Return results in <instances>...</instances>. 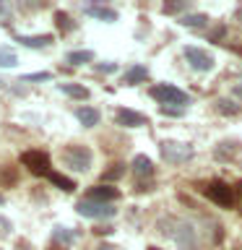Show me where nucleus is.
<instances>
[{
    "label": "nucleus",
    "instance_id": "nucleus-1",
    "mask_svg": "<svg viewBox=\"0 0 242 250\" xmlns=\"http://www.w3.org/2000/svg\"><path fill=\"white\" fill-rule=\"evenodd\" d=\"M94 162V154L89 146H78V144H70L62 148V164L73 172H89Z\"/></svg>",
    "mask_w": 242,
    "mask_h": 250
},
{
    "label": "nucleus",
    "instance_id": "nucleus-2",
    "mask_svg": "<svg viewBox=\"0 0 242 250\" xmlns=\"http://www.w3.org/2000/svg\"><path fill=\"white\" fill-rule=\"evenodd\" d=\"M151 97H154L156 102H161V104H167V107L180 104V107L185 109L187 104H190V97H187L182 89L172 86V83H159V86H154V89H151Z\"/></svg>",
    "mask_w": 242,
    "mask_h": 250
},
{
    "label": "nucleus",
    "instance_id": "nucleus-3",
    "mask_svg": "<svg viewBox=\"0 0 242 250\" xmlns=\"http://www.w3.org/2000/svg\"><path fill=\"white\" fill-rule=\"evenodd\" d=\"M185 60L187 65L193 70H198V73H208V70H214L216 65V58L211 55L208 50H201V47H185Z\"/></svg>",
    "mask_w": 242,
    "mask_h": 250
},
{
    "label": "nucleus",
    "instance_id": "nucleus-4",
    "mask_svg": "<svg viewBox=\"0 0 242 250\" xmlns=\"http://www.w3.org/2000/svg\"><path fill=\"white\" fill-rule=\"evenodd\" d=\"M193 146L190 144H180V141H164L161 144V156L167 164H182L187 159H193Z\"/></svg>",
    "mask_w": 242,
    "mask_h": 250
},
{
    "label": "nucleus",
    "instance_id": "nucleus-5",
    "mask_svg": "<svg viewBox=\"0 0 242 250\" xmlns=\"http://www.w3.org/2000/svg\"><path fill=\"white\" fill-rule=\"evenodd\" d=\"M21 164L26 167L29 172H34V175H50V156L44 151H37V148H31V151H23L21 154Z\"/></svg>",
    "mask_w": 242,
    "mask_h": 250
},
{
    "label": "nucleus",
    "instance_id": "nucleus-6",
    "mask_svg": "<svg viewBox=\"0 0 242 250\" xmlns=\"http://www.w3.org/2000/svg\"><path fill=\"white\" fill-rule=\"evenodd\" d=\"M206 195H208V201H214L216 206H222V208H229L234 203V190L226 183H222V180L208 183L206 185Z\"/></svg>",
    "mask_w": 242,
    "mask_h": 250
},
{
    "label": "nucleus",
    "instance_id": "nucleus-7",
    "mask_svg": "<svg viewBox=\"0 0 242 250\" xmlns=\"http://www.w3.org/2000/svg\"><path fill=\"white\" fill-rule=\"evenodd\" d=\"M76 211L86 219H112L115 216V208L109 203H97V201H78L76 203Z\"/></svg>",
    "mask_w": 242,
    "mask_h": 250
},
{
    "label": "nucleus",
    "instance_id": "nucleus-8",
    "mask_svg": "<svg viewBox=\"0 0 242 250\" xmlns=\"http://www.w3.org/2000/svg\"><path fill=\"white\" fill-rule=\"evenodd\" d=\"M172 240L177 242L180 250H195V248H198V234H195V227L187 224V222H177L175 224Z\"/></svg>",
    "mask_w": 242,
    "mask_h": 250
},
{
    "label": "nucleus",
    "instance_id": "nucleus-9",
    "mask_svg": "<svg viewBox=\"0 0 242 250\" xmlns=\"http://www.w3.org/2000/svg\"><path fill=\"white\" fill-rule=\"evenodd\" d=\"M115 120L117 125H122V128H141V125H148V120L141 112H133V109H117V115H115Z\"/></svg>",
    "mask_w": 242,
    "mask_h": 250
},
{
    "label": "nucleus",
    "instance_id": "nucleus-10",
    "mask_svg": "<svg viewBox=\"0 0 242 250\" xmlns=\"http://www.w3.org/2000/svg\"><path fill=\"white\" fill-rule=\"evenodd\" d=\"M120 198V190L117 188H109V185H97L89 190V201H97V203H109V201H117Z\"/></svg>",
    "mask_w": 242,
    "mask_h": 250
},
{
    "label": "nucleus",
    "instance_id": "nucleus-11",
    "mask_svg": "<svg viewBox=\"0 0 242 250\" xmlns=\"http://www.w3.org/2000/svg\"><path fill=\"white\" fill-rule=\"evenodd\" d=\"M83 13L86 16H91V19H99V21H107V23H112L117 21V11H112V8H107V5H83Z\"/></svg>",
    "mask_w": 242,
    "mask_h": 250
},
{
    "label": "nucleus",
    "instance_id": "nucleus-12",
    "mask_svg": "<svg viewBox=\"0 0 242 250\" xmlns=\"http://www.w3.org/2000/svg\"><path fill=\"white\" fill-rule=\"evenodd\" d=\"M16 42L21 47H31V50H42V47H50L52 44V34H37V37H26V34H19Z\"/></svg>",
    "mask_w": 242,
    "mask_h": 250
},
{
    "label": "nucleus",
    "instance_id": "nucleus-13",
    "mask_svg": "<svg viewBox=\"0 0 242 250\" xmlns=\"http://www.w3.org/2000/svg\"><path fill=\"white\" fill-rule=\"evenodd\" d=\"M76 240L73 229H68V227H55L52 232V250H60V248H70Z\"/></svg>",
    "mask_w": 242,
    "mask_h": 250
},
{
    "label": "nucleus",
    "instance_id": "nucleus-14",
    "mask_svg": "<svg viewBox=\"0 0 242 250\" xmlns=\"http://www.w3.org/2000/svg\"><path fill=\"white\" fill-rule=\"evenodd\" d=\"M76 117L81 120L83 128H94V125H99V109H94V107H78L76 109Z\"/></svg>",
    "mask_w": 242,
    "mask_h": 250
},
{
    "label": "nucleus",
    "instance_id": "nucleus-15",
    "mask_svg": "<svg viewBox=\"0 0 242 250\" xmlns=\"http://www.w3.org/2000/svg\"><path fill=\"white\" fill-rule=\"evenodd\" d=\"M133 172H136L138 177H151L154 175V162L148 159L146 154H138L136 159H133Z\"/></svg>",
    "mask_w": 242,
    "mask_h": 250
},
{
    "label": "nucleus",
    "instance_id": "nucleus-16",
    "mask_svg": "<svg viewBox=\"0 0 242 250\" xmlns=\"http://www.w3.org/2000/svg\"><path fill=\"white\" fill-rule=\"evenodd\" d=\"M146 78H148V70H146V65H133V68L125 70L122 81L128 83V86H136V83H141V81H146Z\"/></svg>",
    "mask_w": 242,
    "mask_h": 250
},
{
    "label": "nucleus",
    "instance_id": "nucleus-17",
    "mask_svg": "<svg viewBox=\"0 0 242 250\" xmlns=\"http://www.w3.org/2000/svg\"><path fill=\"white\" fill-rule=\"evenodd\" d=\"M240 151V144H237V141H222V144H219L216 146V159H222V162H226V159H232V156L234 154H237Z\"/></svg>",
    "mask_w": 242,
    "mask_h": 250
},
{
    "label": "nucleus",
    "instance_id": "nucleus-18",
    "mask_svg": "<svg viewBox=\"0 0 242 250\" xmlns=\"http://www.w3.org/2000/svg\"><path fill=\"white\" fill-rule=\"evenodd\" d=\"M182 26H190V29H203L208 26V16L206 13H185L182 19H180Z\"/></svg>",
    "mask_w": 242,
    "mask_h": 250
},
{
    "label": "nucleus",
    "instance_id": "nucleus-19",
    "mask_svg": "<svg viewBox=\"0 0 242 250\" xmlns=\"http://www.w3.org/2000/svg\"><path fill=\"white\" fill-rule=\"evenodd\" d=\"M94 60V52L91 50H73L65 55V62H70V65H86V62Z\"/></svg>",
    "mask_w": 242,
    "mask_h": 250
},
{
    "label": "nucleus",
    "instance_id": "nucleus-20",
    "mask_svg": "<svg viewBox=\"0 0 242 250\" xmlns=\"http://www.w3.org/2000/svg\"><path fill=\"white\" fill-rule=\"evenodd\" d=\"M47 177H50V183L58 185L60 190H65V193H73V190H76V183H73V180L65 177V175H60V172H50Z\"/></svg>",
    "mask_w": 242,
    "mask_h": 250
},
{
    "label": "nucleus",
    "instance_id": "nucleus-21",
    "mask_svg": "<svg viewBox=\"0 0 242 250\" xmlns=\"http://www.w3.org/2000/svg\"><path fill=\"white\" fill-rule=\"evenodd\" d=\"M16 65H19V55L11 47L0 44V68H16Z\"/></svg>",
    "mask_w": 242,
    "mask_h": 250
},
{
    "label": "nucleus",
    "instance_id": "nucleus-22",
    "mask_svg": "<svg viewBox=\"0 0 242 250\" xmlns=\"http://www.w3.org/2000/svg\"><path fill=\"white\" fill-rule=\"evenodd\" d=\"M60 91L68 94V97H73V99H86L89 97V89H83V86H78V83H60Z\"/></svg>",
    "mask_w": 242,
    "mask_h": 250
},
{
    "label": "nucleus",
    "instance_id": "nucleus-23",
    "mask_svg": "<svg viewBox=\"0 0 242 250\" xmlns=\"http://www.w3.org/2000/svg\"><path fill=\"white\" fill-rule=\"evenodd\" d=\"M55 23H58V29H60V31H73V29H76V23L70 21V16H68V13H62V11L55 13Z\"/></svg>",
    "mask_w": 242,
    "mask_h": 250
},
{
    "label": "nucleus",
    "instance_id": "nucleus-24",
    "mask_svg": "<svg viewBox=\"0 0 242 250\" xmlns=\"http://www.w3.org/2000/svg\"><path fill=\"white\" fill-rule=\"evenodd\" d=\"M216 107H219V112H222V115H240V107L234 104V102H229V99H219Z\"/></svg>",
    "mask_w": 242,
    "mask_h": 250
},
{
    "label": "nucleus",
    "instance_id": "nucleus-25",
    "mask_svg": "<svg viewBox=\"0 0 242 250\" xmlns=\"http://www.w3.org/2000/svg\"><path fill=\"white\" fill-rule=\"evenodd\" d=\"M125 175V164H112V169H107L104 175H101V180H117V177H122Z\"/></svg>",
    "mask_w": 242,
    "mask_h": 250
},
{
    "label": "nucleus",
    "instance_id": "nucleus-26",
    "mask_svg": "<svg viewBox=\"0 0 242 250\" xmlns=\"http://www.w3.org/2000/svg\"><path fill=\"white\" fill-rule=\"evenodd\" d=\"M185 8H187V3L182 0V3H164L161 11H164V13H180V11H185Z\"/></svg>",
    "mask_w": 242,
    "mask_h": 250
},
{
    "label": "nucleus",
    "instance_id": "nucleus-27",
    "mask_svg": "<svg viewBox=\"0 0 242 250\" xmlns=\"http://www.w3.org/2000/svg\"><path fill=\"white\" fill-rule=\"evenodd\" d=\"M52 73H47V70H42V73H29V76H23L21 81H50Z\"/></svg>",
    "mask_w": 242,
    "mask_h": 250
},
{
    "label": "nucleus",
    "instance_id": "nucleus-28",
    "mask_svg": "<svg viewBox=\"0 0 242 250\" xmlns=\"http://www.w3.org/2000/svg\"><path fill=\"white\" fill-rule=\"evenodd\" d=\"M161 115H169V117H180L182 115V107H167V104H161Z\"/></svg>",
    "mask_w": 242,
    "mask_h": 250
},
{
    "label": "nucleus",
    "instance_id": "nucleus-29",
    "mask_svg": "<svg viewBox=\"0 0 242 250\" xmlns=\"http://www.w3.org/2000/svg\"><path fill=\"white\" fill-rule=\"evenodd\" d=\"M0 21L11 23V5H8V3H0Z\"/></svg>",
    "mask_w": 242,
    "mask_h": 250
},
{
    "label": "nucleus",
    "instance_id": "nucleus-30",
    "mask_svg": "<svg viewBox=\"0 0 242 250\" xmlns=\"http://www.w3.org/2000/svg\"><path fill=\"white\" fill-rule=\"evenodd\" d=\"M97 70H99V73H115L117 65H115V62H104V65H97Z\"/></svg>",
    "mask_w": 242,
    "mask_h": 250
},
{
    "label": "nucleus",
    "instance_id": "nucleus-31",
    "mask_svg": "<svg viewBox=\"0 0 242 250\" xmlns=\"http://www.w3.org/2000/svg\"><path fill=\"white\" fill-rule=\"evenodd\" d=\"M234 94H237V97L242 99V83H237V86H234Z\"/></svg>",
    "mask_w": 242,
    "mask_h": 250
},
{
    "label": "nucleus",
    "instance_id": "nucleus-32",
    "mask_svg": "<svg viewBox=\"0 0 242 250\" xmlns=\"http://www.w3.org/2000/svg\"><path fill=\"white\" fill-rule=\"evenodd\" d=\"M97 250H115V248H112V245H99Z\"/></svg>",
    "mask_w": 242,
    "mask_h": 250
},
{
    "label": "nucleus",
    "instance_id": "nucleus-33",
    "mask_svg": "<svg viewBox=\"0 0 242 250\" xmlns=\"http://www.w3.org/2000/svg\"><path fill=\"white\" fill-rule=\"evenodd\" d=\"M5 83H8V81H5V78H0V86H5Z\"/></svg>",
    "mask_w": 242,
    "mask_h": 250
},
{
    "label": "nucleus",
    "instance_id": "nucleus-34",
    "mask_svg": "<svg viewBox=\"0 0 242 250\" xmlns=\"http://www.w3.org/2000/svg\"><path fill=\"white\" fill-rule=\"evenodd\" d=\"M3 201H5V198H3V193H0V206H3Z\"/></svg>",
    "mask_w": 242,
    "mask_h": 250
},
{
    "label": "nucleus",
    "instance_id": "nucleus-35",
    "mask_svg": "<svg viewBox=\"0 0 242 250\" xmlns=\"http://www.w3.org/2000/svg\"><path fill=\"white\" fill-rule=\"evenodd\" d=\"M148 250H159V248H148Z\"/></svg>",
    "mask_w": 242,
    "mask_h": 250
}]
</instances>
